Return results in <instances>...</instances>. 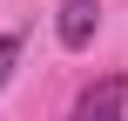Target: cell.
<instances>
[{
	"label": "cell",
	"mask_w": 128,
	"mask_h": 121,
	"mask_svg": "<svg viewBox=\"0 0 128 121\" xmlns=\"http://www.w3.org/2000/svg\"><path fill=\"white\" fill-rule=\"evenodd\" d=\"M14 61H20V34H0V88H7V74H14Z\"/></svg>",
	"instance_id": "3"
},
{
	"label": "cell",
	"mask_w": 128,
	"mask_h": 121,
	"mask_svg": "<svg viewBox=\"0 0 128 121\" xmlns=\"http://www.w3.org/2000/svg\"><path fill=\"white\" fill-rule=\"evenodd\" d=\"M122 101H128V81H122V74H101L94 88H81L74 121H122Z\"/></svg>",
	"instance_id": "1"
},
{
	"label": "cell",
	"mask_w": 128,
	"mask_h": 121,
	"mask_svg": "<svg viewBox=\"0 0 128 121\" xmlns=\"http://www.w3.org/2000/svg\"><path fill=\"white\" fill-rule=\"evenodd\" d=\"M101 27V0H61V47H88Z\"/></svg>",
	"instance_id": "2"
}]
</instances>
